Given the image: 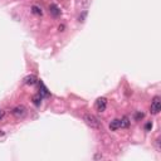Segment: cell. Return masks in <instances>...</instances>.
I'll return each mask as SVG.
<instances>
[{
	"label": "cell",
	"mask_w": 161,
	"mask_h": 161,
	"mask_svg": "<svg viewBox=\"0 0 161 161\" xmlns=\"http://www.w3.org/2000/svg\"><path fill=\"white\" fill-rule=\"evenodd\" d=\"M130 125V120L127 116H124L121 118V127H124V129H126V127H129Z\"/></svg>",
	"instance_id": "cell-9"
},
{
	"label": "cell",
	"mask_w": 161,
	"mask_h": 161,
	"mask_svg": "<svg viewBox=\"0 0 161 161\" xmlns=\"http://www.w3.org/2000/svg\"><path fill=\"white\" fill-rule=\"evenodd\" d=\"M3 116H4V112L1 111V109H0V120H1V118H3Z\"/></svg>",
	"instance_id": "cell-14"
},
{
	"label": "cell",
	"mask_w": 161,
	"mask_h": 161,
	"mask_svg": "<svg viewBox=\"0 0 161 161\" xmlns=\"http://www.w3.org/2000/svg\"><path fill=\"white\" fill-rule=\"evenodd\" d=\"M83 120H84V122H86L88 126L92 127V129H96V130L102 129V124H101V121H100L96 116L91 115V113H87V115H84V116H83Z\"/></svg>",
	"instance_id": "cell-1"
},
{
	"label": "cell",
	"mask_w": 161,
	"mask_h": 161,
	"mask_svg": "<svg viewBox=\"0 0 161 161\" xmlns=\"http://www.w3.org/2000/svg\"><path fill=\"white\" fill-rule=\"evenodd\" d=\"M161 111V100L159 96H156L151 102V113L154 115H157V113Z\"/></svg>",
	"instance_id": "cell-2"
},
{
	"label": "cell",
	"mask_w": 161,
	"mask_h": 161,
	"mask_svg": "<svg viewBox=\"0 0 161 161\" xmlns=\"http://www.w3.org/2000/svg\"><path fill=\"white\" fill-rule=\"evenodd\" d=\"M63 29H64V25H61V27H59V30L63 32Z\"/></svg>",
	"instance_id": "cell-15"
},
{
	"label": "cell",
	"mask_w": 161,
	"mask_h": 161,
	"mask_svg": "<svg viewBox=\"0 0 161 161\" xmlns=\"http://www.w3.org/2000/svg\"><path fill=\"white\" fill-rule=\"evenodd\" d=\"M32 11H33V14H35V15H42V14H43L42 9H40L39 6H37V5H33L32 6Z\"/></svg>",
	"instance_id": "cell-10"
},
{
	"label": "cell",
	"mask_w": 161,
	"mask_h": 161,
	"mask_svg": "<svg viewBox=\"0 0 161 161\" xmlns=\"http://www.w3.org/2000/svg\"><path fill=\"white\" fill-rule=\"evenodd\" d=\"M39 90H40L39 95H40L42 97H48V96H49V91L47 90V87L44 86V83H43V82H40V83H39Z\"/></svg>",
	"instance_id": "cell-8"
},
{
	"label": "cell",
	"mask_w": 161,
	"mask_h": 161,
	"mask_svg": "<svg viewBox=\"0 0 161 161\" xmlns=\"http://www.w3.org/2000/svg\"><path fill=\"white\" fill-rule=\"evenodd\" d=\"M13 116L16 117V118H23L25 115H27V108L24 106H16L15 108H13Z\"/></svg>",
	"instance_id": "cell-3"
},
{
	"label": "cell",
	"mask_w": 161,
	"mask_h": 161,
	"mask_svg": "<svg viewBox=\"0 0 161 161\" xmlns=\"http://www.w3.org/2000/svg\"><path fill=\"white\" fill-rule=\"evenodd\" d=\"M37 77H35V76H27V77H25L24 78V83L25 84H30V86H33V84H35L37 83Z\"/></svg>",
	"instance_id": "cell-7"
},
{
	"label": "cell",
	"mask_w": 161,
	"mask_h": 161,
	"mask_svg": "<svg viewBox=\"0 0 161 161\" xmlns=\"http://www.w3.org/2000/svg\"><path fill=\"white\" fill-rule=\"evenodd\" d=\"M143 116H145V115H143L142 112H136V113H135V120H136V121H140L141 118H143Z\"/></svg>",
	"instance_id": "cell-12"
},
{
	"label": "cell",
	"mask_w": 161,
	"mask_h": 161,
	"mask_svg": "<svg viewBox=\"0 0 161 161\" xmlns=\"http://www.w3.org/2000/svg\"><path fill=\"white\" fill-rule=\"evenodd\" d=\"M42 102V96L40 95H35L34 97H33V103H34L35 106H39Z\"/></svg>",
	"instance_id": "cell-11"
},
{
	"label": "cell",
	"mask_w": 161,
	"mask_h": 161,
	"mask_svg": "<svg viewBox=\"0 0 161 161\" xmlns=\"http://www.w3.org/2000/svg\"><path fill=\"white\" fill-rule=\"evenodd\" d=\"M49 11H50V14H52L53 16H59V15H61V9H59L56 4H50Z\"/></svg>",
	"instance_id": "cell-6"
},
{
	"label": "cell",
	"mask_w": 161,
	"mask_h": 161,
	"mask_svg": "<svg viewBox=\"0 0 161 161\" xmlns=\"http://www.w3.org/2000/svg\"><path fill=\"white\" fill-rule=\"evenodd\" d=\"M151 129H152V124H151V122H147L146 126H145V130L146 131H150Z\"/></svg>",
	"instance_id": "cell-13"
},
{
	"label": "cell",
	"mask_w": 161,
	"mask_h": 161,
	"mask_svg": "<svg viewBox=\"0 0 161 161\" xmlns=\"http://www.w3.org/2000/svg\"><path fill=\"white\" fill-rule=\"evenodd\" d=\"M106 106H107V100H106L105 97H100V98L96 101V108L98 109L100 112H103L105 111Z\"/></svg>",
	"instance_id": "cell-4"
},
{
	"label": "cell",
	"mask_w": 161,
	"mask_h": 161,
	"mask_svg": "<svg viewBox=\"0 0 161 161\" xmlns=\"http://www.w3.org/2000/svg\"><path fill=\"white\" fill-rule=\"evenodd\" d=\"M101 157H102V155H96L95 156V159H101Z\"/></svg>",
	"instance_id": "cell-16"
},
{
	"label": "cell",
	"mask_w": 161,
	"mask_h": 161,
	"mask_svg": "<svg viewBox=\"0 0 161 161\" xmlns=\"http://www.w3.org/2000/svg\"><path fill=\"white\" fill-rule=\"evenodd\" d=\"M118 129H121V120L116 118V120L111 121V124H109V130H111V131H116Z\"/></svg>",
	"instance_id": "cell-5"
}]
</instances>
